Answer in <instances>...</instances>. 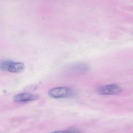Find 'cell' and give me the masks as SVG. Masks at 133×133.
Returning a JSON list of instances; mask_svg holds the SVG:
<instances>
[{"instance_id": "5", "label": "cell", "mask_w": 133, "mask_h": 133, "mask_svg": "<svg viewBox=\"0 0 133 133\" xmlns=\"http://www.w3.org/2000/svg\"><path fill=\"white\" fill-rule=\"evenodd\" d=\"M90 66L87 64L79 63L73 65L71 66L70 70L74 72L83 73L88 72L90 70Z\"/></svg>"}, {"instance_id": "6", "label": "cell", "mask_w": 133, "mask_h": 133, "mask_svg": "<svg viewBox=\"0 0 133 133\" xmlns=\"http://www.w3.org/2000/svg\"><path fill=\"white\" fill-rule=\"evenodd\" d=\"M50 133H80L79 130L76 129L71 130H63V131H57Z\"/></svg>"}, {"instance_id": "3", "label": "cell", "mask_w": 133, "mask_h": 133, "mask_svg": "<svg viewBox=\"0 0 133 133\" xmlns=\"http://www.w3.org/2000/svg\"><path fill=\"white\" fill-rule=\"evenodd\" d=\"M122 88L117 84H110L104 85L98 88L97 92L101 95H112L120 93Z\"/></svg>"}, {"instance_id": "1", "label": "cell", "mask_w": 133, "mask_h": 133, "mask_svg": "<svg viewBox=\"0 0 133 133\" xmlns=\"http://www.w3.org/2000/svg\"><path fill=\"white\" fill-rule=\"evenodd\" d=\"M48 95L54 98H67L74 95V91L68 88L59 87L50 89L48 91Z\"/></svg>"}, {"instance_id": "4", "label": "cell", "mask_w": 133, "mask_h": 133, "mask_svg": "<svg viewBox=\"0 0 133 133\" xmlns=\"http://www.w3.org/2000/svg\"><path fill=\"white\" fill-rule=\"evenodd\" d=\"M39 98L37 95L29 93H21L14 97V101L16 103H25L37 100Z\"/></svg>"}, {"instance_id": "2", "label": "cell", "mask_w": 133, "mask_h": 133, "mask_svg": "<svg viewBox=\"0 0 133 133\" xmlns=\"http://www.w3.org/2000/svg\"><path fill=\"white\" fill-rule=\"evenodd\" d=\"M24 67L23 63L14 62L11 61H4L0 63V69L1 70L11 72H20L23 70Z\"/></svg>"}]
</instances>
